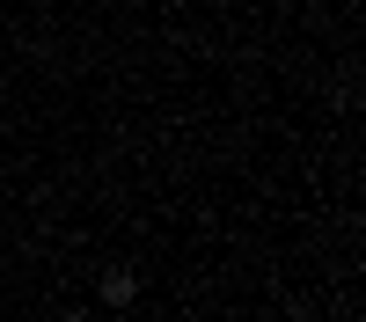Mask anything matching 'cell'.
Instances as JSON below:
<instances>
[{"label": "cell", "mask_w": 366, "mask_h": 322, "mask_svg": "<svg viewBox=\"0 0 366 322\" xmlns=\"http://www.w3.org/2000/svg\"><path fill=\"white\" fill-rule=\"evenodd\" d=\"M66 322H81V315H66Z\"/></svg>", "instance_id": "7a4b0ae2"}, {"label": "cell", "mask_w": 366, "mask_h": 322, "mask_svg": "<svg viewBox=\"0 0 366 322\" xmlns=\"http://www.w3.org/2000/svg\"><path fill=\"white\" fill-rule=\"evenodd\" d=\"M132 293H139L132 271H103V308H132Z\"/></svg>", "instance_id": "6da1fadb"}]
</instances>
